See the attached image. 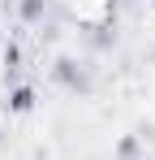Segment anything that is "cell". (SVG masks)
<instances>
[{"label": "cell", "mask_w": 155, "mask_h": 160, "mask_svg": "<svg viewBox=\"0 0 155 160\" xmlns=\"http://www.w3.org/2000/svg\"><path fill=\"white\" fill-rule=\"evenodd\" d=\"M52 74H56V82H60V87H69V91H86V87H91V78L78 69V61H69V56H60Z\"/></svg>", "instance_id": "1"}, {"label": "cell", "mask_w": 155, "mask_h": 160, "mask_svg": "<svg viewBox=\"0 0 155 160\" xmlns=\"http://www.w3.org/2000/svg\"><path fill=\"white\" fill-rule=\"evenodd\" d=\"M35 104H39V91H35L30 82H22V87H13V91H9V112L26 117V112H35Z\"/></svg>", "instance_id": "2"}, {"label": "cell", "mask_w": 155, "mask_h": 160, "mask_svg": "<svg viewBox=\"0 0 155 160\" xmlns=\"http://www.w3.org/2000/svg\"><path fill=\"white\" fill-rule=\"evenodd\" d=\"M43 9H48V0H22V4H17L22 22H43Z\"/></svg>", "instance_id": "3"}]
</instances>
